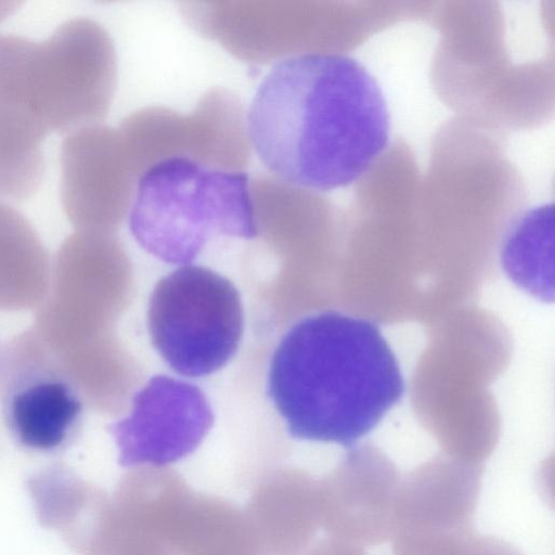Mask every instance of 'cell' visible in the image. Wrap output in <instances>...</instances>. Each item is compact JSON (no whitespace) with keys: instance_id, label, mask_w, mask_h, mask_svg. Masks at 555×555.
Listing matches in <instances>:
<instances>
[{"instance_id":"cell-1","label":"cell","mask_w":555,"mask_h":555,"mask_svg":"<svg viewBox=\"0 0 555 555\" xmlns=\"http://www.w3.org/2000/svg\"><path fill=\"white\" fill-rule=\"evenodd\" d=\"M246 125L272 175L317 192L357 182L390 138L380 86L360 62L335 53L298 54L273 65L255 92Z\"/></svg>"},{"instance_id":"cell-2","label":"cell","mask_w":555,"mask_h":555,"mask_svg":"<svg viewBox=\"0 0 555 555\" xmlns=\"http://www.w3.org/2000/svg\"><path fill=\"white\" fill-rule=\"evenodd\" d=\"M404 389L378 326L338 311L296 322L269 367L268 391L291 436L346 448L371 433Z\"/></svg>"},{"instance_id":"cell-3","label":"cell","mask_w":555,"mask_h":555,"mask_svg":"<svg viewBox=\"0 0 555 555\" xmlns=\"http://www.w3.org/2000/svg\"><path fill=\"white\" fill-rule=\"evenodd\" d=\"M128 224L149 254L191 264L216 237L251 240L258 224L248 175L171 156L140 177Z\"/></svg>"},{"instance_id":"cell-4","label":"cell","mask_w":555,"mask_h":555,"mask_svg":"<svg viewBox=\"0 0 555 555\" xmlns=\"http://www.w3.org/2000/svg\"><path fill=\"white\" fill-rule=\"evenodd\" d=\"M106 37L88 18H70L35 41L0 35V85L49 132L67 134L104 109L111 82Z\"/></svg>"},{"instance_id":"cell-5","label":"cell","mask_w":555,"mask_h":555,"mask_svg":"<svg viewBox=\"0 0 555 555\" xmlns=\"http://www.w3.org/2000/svg\"><path fill=\"white\" fill-rule=\"evenodd\" d=\"M147 327L153 346L176 373H215L233 358L243 337L238 291L211 269L182 266L156 283Z\"/></svg>"},{"instance_id":"cell-6","label":"cell","mask_w":555,"mask_h":555,"mask_svg":"<svg viewBox=\"0 0 555 555\" xmlns=\"http://www.w3.org/2000/svg\"><path fill=\"white\" fill-rule=\"evenodd\" d=\"M0 415L11 438L30 452L63 451L82 431L86 410L78 386L31 332L0 354Z\"/></svg>"},{"instance_id":"cell-7","label":"cell","mask_w":555,"mask_h":555,"mask_svg":"<svg viewBox=\"0 0 555 555\" xmlns=\"http://www.w3.org/2000/svg\"><path fill=\"white\" fill-rule=\"evenodd\" d=\"M214 422L196 386L158 375L135 393L128 416L109 425L125 467H166L190 455Z\"/></svg>"},{"instance_id":"cell-8","label":"cell","mask_w":555,"mask_h":555,"mask_svg":"<svg viewBox=\"0 0 555 555\" xmlns=\"http://www.w3.org/2000/svg\"><path fill=\"white\" fill-rule=\"evenodd\" d=\"M400 479L393 463L378 450L353 449L318 480L320 528L330 538L361 548L391 540Z\"/></svg>"},{"instance_id":"cell-9","label":"cell","mask_w":555,"mask_h":555,"mask_svg":"<svg viewBox=\"0 0 555 555\" xmlns=\"http://www.w3.org/2000/svg\"><path fill=\"white\" fill-rule=\"evenodd\" d=\"M480 489L476 464L451 459L422 464L400 479L392 539L470 529Z\"/></svg>"},{"instance_id":"cell-10","label":"cell","mask_w":555,"mask_h":555,"mask_svg":"<svg viewBox=\"0 0 555 555\" xmlns=\"http://www.w3.org/2000/svg\"><path fill=\"white\" fill-rule=\"evenodd\" d=\"M263 555H292L320 528L318 480L298 470L273 473L255 486L244 509Z\"/></svg>"},{"instance_id":"cell-11","label":"cell","mask_w":555,"mask_h":555,"mask_svg":"<svg viewBox=\"0 0 555 555\" xmlns=\"http://www.w3.org/2000/svg\"><path fill=\"white\" fill-rule=\"evenodd\" d=\"M40 525L56 531L76 553L87 555L108 495L63 463L50 464L27 479Z\"/></svg>"},{"instance_id":"cell-12","label":"cell","mask_w":555,"mask_h":555,"mask_svg":"<svg viewBox=\"0 0 555 555\" xmlns=\"http://www.w3.org/2000/svg\"><path fill=\"white\" fill-rule=\"evenodd\" d=\"M107 139L103 130L83 126L69 132L62 142L61 202L74 224L96 221L111 204Z\"/></svg>"},{"instance_id":"cell-13","label":"cell","mask_w":555,"mask_h":555,"mask_svg":"<svg viewBox=\"0 0 555 555\" xmlns=\"http://www.w3.org/2000/svg\"><path fill=\"white\" fill-rule=\"evenodd\" d=\"M171 538L176 555H263L244 509L193 490L179 512Z\"/></svg>"},{"instance_id":"cell-14","label":"cell","mask_w":555,"mask_h":555,"mask_svg":"<svg viewBox=\"0 0 555 555\" xmlns=\"http://www.w3.org/2000/svg\"><path fill=\"white\" fill-rule=\"evenodd\" d=\"M49 132L0 89V195L30 197L44 172L43 142Z\"/></svg>"},{"instance_id":"cell-15","label":"cell","mask_w":555,"mask_h":555,"mask_svg":"<svg viewBox=\"0 0 555 555\" xmlns=\"http://www.w3.org/2000/svg\"><path fill=\"white\" fill-rule=\"evenodd\" d=\"M393 555H521L511 543L476 533L459 531L401 535L392 539Z\"/></svg>"},{"instance_id":"cell-16","label":"cell","mask_w":555,"mask_h":555,"mask_svg":"<svg viewBox=\"0 0 555 555\" xmlns=\"http://www.w3.org/2000/svg\"><path fill=\"white\" fill-rule=\"evenodd\" d=\"M87 555H176L156 534L119 512L109 501Z\"/></svg>"},{"instance_id":"cell-17","label":"cell","mask_w":555,"mask_h":555,"mask_svg":"<svg viewBox=\"0 0 555 555\" xmlns=\"http://www.w3.org/2000/svg\"><path fill=\"white\" fill-rule=\"evenodd\" d=\"M292 555H366L363 548L334 538H326Z\"/></svg>"},{"instance_id":"cell-18","label":"cell","mask_w":555,"mask_h":555,"mask_svg":"<svg viewBox=\"0 0 555 555\" xmlns=\"http://www.w3.org/2000/svg\"><path fill=\"white\" fill-rule=\"evenodd\" d=\"M21 4L17 1H0V24L12 15Z\"/></svg>"}]
</instances>
